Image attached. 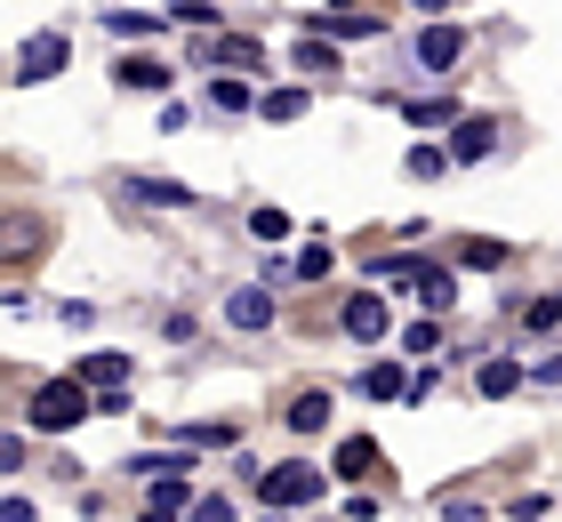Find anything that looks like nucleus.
<instances>
[{"instance_id": "nucleus-1", "label": "nucleus", "mask_w": 562, "mask_h": 522, "mask_svg": "<svg viewBox=\"0 0 562 522\" xmlns=\"http://www.w3.org/2000/svg\"><path fill=\"white\" fill-rule=\"evenodd\" d=\"M89 410H97V395H81V378H48L41 395H33V426L65 434V426H81Z\"/></svg>"}, {"instance_id": "nucleus-2", "label": "nucleus", "mask_w": 562, "mask_h": 522, "mask_svg": "<svg viewBox=\"0 0 562 522\" xmlns=\"http://www.w3.org/2000/svg\"><path fill=\"white\" fill-rule=\"evenodd\" d=\"M258 499H266V507H314V499H322V475H314L305 458H290V466H273V475L258 482Z\"/></svg>"}, {"instance_id": "nucleus-3", "label": "nucleus", "mask_w": 562, "mask_h": 522, "mask_svg": "<svg viewBox=\"0 0 562 522\" xmlns=\"http://www.w3.org/2000/svg\"><path fill=\"white\" fill-rule=\"evenodd\" d=\"M65 65H72V41H65V33H33V41L16 48V81H24V89L48 81V73H65Z\"/></svg>"}, {"instance_id": "nucleus-4", "label": "nucleus", "mask_w": 562, "mask_h": 522, "mask_svg": "<svg viewBox=\"0 0 562 522\" xmlns=\"http://www.w3.org/2000/svg\"><path fill=\"white\" fill-rule=\"evenodd\" d=\"M113 201H137V209H193V186H177V177H121Z\"/></svg>"}, {"instance_id": "nucleus-5", "label": "nucleus", "mask_w": 562, "mask_h": 522, "mask_svg": "<svg viewBox=\"0 0 562 522\" xmlns=\"http://www.w3.org/2000/svg\"><path fill=\"white\" fill-rule=\"evenodd\" d=\"M338 322H346V337H362V346H378V337L394 330V313H386V298H378V290H353Z\"/></svg>"}, {"instance_id": "nucleus-6", "label": "nucleus", "mask_w": 562, "mask_h": 522, "mask_svg": "<svg viewBox=\"0 0 562 522\" xmlns=\"http://www.w3.org/2000/svg\"><path fill=\"white\" fill-rule=\"evenodd\" d=\"M225 322H234V330H273V290H258V281H241V290L225 298Z\"/></svg>"}, {"instance_id": "nucleus-7", "label": "nucleus", "mask_w": 562, "mask_h": 522, "mask_svg": "<svg viewBox=\"0 0 562 522\" xmlns=\"http://www.w3.org/2000/svg\"><path fill=\"white\" fill-rule=\"evenodd\" d=\"M458 48H467V41H458V24H426V33H418V65L426 73H450Z\"/></svg>"}, {"instance_id": "nucleus-8", "label": "nucleus", "mask_w": 562, "mask_h": 522, "mask_svg": "<svg viewBox=\"0 0 562 522\" xmlns=\"http://www.w3.org/2000/svg\"><path fill=\"white\" fill-rule=\"evenodd\" d=\"M491 153H498V121H458V145H450V162H491Z\"/></svg>"}, {"instance_id": "nucleus-9", "label": "nucleus", "mask_w": 562, "mask_h": 522, "mask_svg": "<svg viewBox=\"0 0 562 522\" xmlns=\"http://www.w3.org/2000/svg\"><path fill=\"white\" fill-rule=\"evenodd\" d=\"M353 395H370V402H411V378H402V362H370Z\"/></svg>"}, {"instance_id": "nucleus-10", "label": "nucleus", "mask_w": 562, "mask_h": 522, "mask_svg": "<svg viewBox=\"0 0 562 522\" xmlns=\"http://www.w3.org/2000/svg\"><path fill=\"white\" fill-rule=\"evenodd\" d=\"M72 378H81V386H105V395H121V386H130V354H89Z\"/></svg>"}, {"instance_id": "nucleus-11", "label": "nucleus", "mask_w": 562, "mask_h": 522, "mask_svg": "<svg viewBox=\"0 0 562 522\" xmlns=\"http://www.w3.org/2000/svg\"><path fill=\"white\" fill-rule=\"evenodd\" d=\"M411 290H418V298H426V313H434V322H442V313H450V306H458V281H450V274H442V266H418V281H411Z\"/></svg>"}, {"instance_id": "nucleus-12", "label": "nucleus", "mask_w": 562, "mask_h": 522, "mask_svg": "<svg viewBox=\"0 0 562 522\" xmlns=\"http://www.w3.org/2000/svg\"><path fill=\"white\" fill-rule=\"evenodd\" d=\"M121 89H145V97L169 89V65L161 57H121Z\"/></svg>"}, {"instance_id": "nucleus-13", "label": "nucleus", "mask_w": 562, "mask_h": 522, "mask_svg": "<svg viewBox=\"0 0 562 522\" xmlns=\"http://www.w3.org/2000/svg\"><path fill=\"white\" fill-rule=\"evenodd\" d=\"M210 57H217V65H249V73H258V65H266V48L249 41V33H225V41H210Z\"/></svg>"}, {"instance_id": "nucleus-14", "label": "nucleus", "mask_w": 562, "mask_h": 522, "mask_svg": "<svg viewBox=\"0 0 562 522\" xmlns=\"http://www.w3.org/2000/svg\"><path fill=\"white\" fill-rule=\"evenodd\" d=\"M482 402H506V395H515V386H522V370H515V362H482Z\"/></svg>"}, {"instance_id": "nucleus-15", "label": "nucleus", "mask_w": 562, "mask_h": 522, "mask_svg": "<svg viewBox=\"0 0 562 522\" xmlns=\"http://www.w3.org/2000/svg\"><path fill=\"white\" fill-rule=\"evenodd\" d=\"M370 466H378V442H362V434H353V442H338V475H346V482H362Z\"/></svg>"}, {"instance_id": "nucleus-16", "label": "nucleus", "mask_w": 562, "mask_h": 522, "mask_svg": "<svg viewBox=\"0 0 562 522\" xmlns=\"http://www.w3.org/2000/svg\"><path fill=\"white\" fill-rule=\"evenodd\" d=\"M290 426H297V434H322V426H329V395H297V402H290Z\"/></svg>"}, {"instance_id": "nucleus-17", "label": "nucleus", "mask_w": 562, "mask_h": 522, "mask_svg": "<svg viewBox=\"0 0 562 522\" xmlns=\"http://www.w3.org/2000/svg\"><path fill=\"white\" fill-rule=\"evenodd\" d=\"M297 73H314V81H322V73H338V48L305 33V41H297Z\"/></svg>"}, {"instance_id": "nucleus-18", "label": "nucleus", "mask_w": 562, "mask_h": 522, "mask_svg": "<svg viewBox=\"0 0 562 522\" xmlns=\"http://www.w3.org/2000/svg\"><path fill=\"white\" fill-rule=\"evenodd\" d=\"M161 24H169V16H137V9H105V33H113V41H121V33H130V41H137V33H161Z\"/></svg>"}, {"instance_id": "nucleus-19", "label": "nucleus", "mask_w": 562, "mask_h": 522, "mask_svg": "<svg viewBox=\"0 0 562 522\" xmlns=\"http://www.w3.org/2000/svg\"><path fill=\"white\" fill-rule=\"evenodd\" d=\"M322 274H329V242H305L290 257V281H322Z\"/></svg>"}, {"instance_id": "nucleus-20", "label": "nucleus", "mask_w": 562, "mask_h": 522, "mask_svg": "<svg viewBox=\"0 0 562 522\" xmlns=\"http://www.w3.org/2000/svg\"><path fill=\"white\" fill-rule=\"evenodd\" d=\"M145 507H161V514L186 507V466H177V475H153V499H145Z\"/></svg>"}, {"instance_id": "nucleus-21", "label": "nucleus", "mask_w": 562, "mask_h": 522, "mask_svg": "<svg viewBox=\"0 0 562 522\" xmlns=\"http://www.w3.org/2000/svg\"><path fill=\"white\" fill-rule=\"evenodd\" d=\"M402 113H411L418 129H442V121H458V104L450 97H418V104H402Z\"/></svg>"}, {"instance_id": "nucleus-22", "label": "nucleus", "mask_w": 562, "mask_h": 522, "mask_svg": "<svg viewBox=\"0 0 562 522\" xmlns=\"http://www.w3.org/2000/svg\"><path fill=\"white\" fill-rule=\"evenodd\" d=\"M258 113H266V121H297V113H305V89H273V97H258Z\"/></svg>"}, {"instance_id": "nucleus-23", "label": "nucleus", "mask_w": 562, "mask_h": 522, "mask_svg": "<svg viewBox=\"0 0 562 522\" xmlns=\"http://www.w3.org/2000/svg\"><path fill=\"white\" fill-rule=\"evenodd\" d=\"M322 33H329V41H370L378 16H322Z\"/></svg>"}, {"instance_id": "nucleus-24", "label": "nucleus", "mask_w": 562, "mask_h": 522, "mask_svg": "<svg viewBox=\"0 0 562 522\" xmlns=\"http://www.w3.org/2000/svg\"><path fill=\"white\" fill-rule=\"evenodd\" d=\"M169 24H201V33H210V24H217V9H210V0H177V9H161Z\"/></svg>"}, {"instance_id": "nucleus-25", "label": "nucleus", "mask_w": 562, "mask_h": 522, "mask_svg": "<svg viewBox=\"0 0 562 522\" xmlns=\"http://www.w3.org/2000/svg\"><path fill=\"white\" fill-rule=\"evenodd\" d=\"M186 451H234V426H186Z\"/></svg>"}, {"instance_id": "nucleus-26", "label": "nucleus", "mask_w": 562, "mask_h": 522, "mask_svg": "<svg viewBox=\"0 0 562 522\" xmlns=\"http://www.w3.org/2000/svg\"><path fill=\"white\" fill-rule=\"evenodd\" d=\"M458 257H467V266H506V242H482L474 233V242H458Z\"/></svg>"}, {"instance_id": "nucleus-27", "label": "nucleus", "mask_w": 562, "mask_h": 522, "mask_svg": "<svg viewBox=\"0 0 562 522\" xmlns=\"http://www.w3.org/2000/svg\"><path fill=\"white\" fill-rule=\"evenodd\" d=\"M210 104H217V113H249V81H217Z\"/></svg>"}, {"instance_id": "nucleus-28", "label": "nucleus", "mask_w": 562, "mask_h": 522, "mask_svg": "<svg viewBox=\"0 0 562 522\" xmlns=\"http://www.w3.org/2000/svg\"><path fill=\"white\" fill-rule=\"evenodd\" d=\"M249 233H258V242H281V233H290V218H281V209H258V218H249Z\"/></svg>"}, {"instance_id": "nucleus-29", "label": "nucleus", "mask_w": 562, "mask_h": 522, "mask_svg": "<svg viewBox=\"0 0 562 522\" xmlns=\"http://www.w3.org/2000/svg\"><path fill=\"white\" fill-rule=\"evenodd\" d=\"M411 177H442V145H411Z\"/></svg>"}, {"instance_id": "nucleus-30", "label": "nucleus", "mask_w": 562, "mask_h": 522, "mask_svg": "<svg viewBox=\"0 0 562 522\" xmlns=\"http://www.w3.org/2000/svg\"><path fill=\"white\" fill-rule=\"evenodd\" d=\"M186 522H234V499H193Z\"/></svg>"}, {"instance_id": "nucleus-31", "label": "nucleus", "mask_w": 562, "mask_h": 522, "mask_svg": "<svg viewBox=\"0 0 562 522\" xmlns=\"http://www.w3.org/2000/svg\"><path fill=\"white\" fill-rule=\"evenodd\" d=\"M434 346H442V322H418V330H411V354H418V362H426V354H434Z\"/></svg>"}, {"instance_id": "nucleus-32", "label": "nucleus", "mask_w": 562, "mask_h": 522, "mask_svg": "<svg viewBox=\"0 0 562 522\" xmlns=\"http://www.w3.org/2000/svg\"><path fill=\"white\" fill-rule=\"evenodd\" d=\"M562 322V298H539V306H530V330H554Z\"/></svg>"}, {"instance_id": "nucleus-33", "label": "nucleus", "mask_w": 562, "mask_h": 522, "mask_svg": "<svg viewBox=\"0 0 562 522\" xmlns=\"http://www.w3.org/2000/svg\"><path fill=\"white\" fill-rule=\"evenodd\" d=\"M442 522H482V507L474 499H442Z\"/></svg>"}, {"instance_id": "nucleus-34", "label": "nucleus", "mask_w": 562, "mask_h": 522, "mask_svg": "<svg viewBox=\"0 0 562 522\" xmlns=\"http://www.w3.org/2000/svg\"><path fill=\"white\" fill-rule=\"evenodd\" d=\"M0 522H33V499H16V490H9V499H0Z\"/></svg>"}, {"instance_id": "nucleus-35", "label": "nucleus", "mask_w": 562, "mask_h": 522, "mask_svg": "<svg viewBox=\"0 0 562 522\" xmlns=\"http://www.w3.org/2000/svg\"><path fill=\"white\" fill-rule=\"evenodd\" d=\"M539 386H562V354H554V362H539Z\"/></svg>"}, {"instance_id": "nucleus-36", "label": "nucleus", "mask_w": 562, "mask_h": 522, "mask_svg": "<svg viewBox=\"0 0 562 522\" xmlns=\"http://www.w3.org/2000/svg\"><path fill=\"white\" fill-rule=\"evenodd\" d=\"M418 9H434V24H442V9H458V0H418Z\"/></svg>"}, {"instance_id": "nucleus-37", "label": "nucleus", "mask_w": 562, "mask_h": 522, "mask_svg": "<svg viewBox=\"0 0 562 522\" xmlns=\"http://www.w3.org/2000/svg\"><path fill=\"white\" fill-rule=\"evenodd\" d=\"M137 522H177V514H161V507H145V514H137Z\"/></svg>"}]
</instances>
